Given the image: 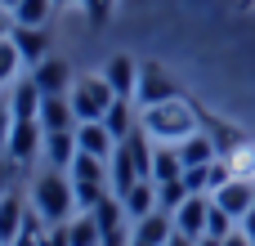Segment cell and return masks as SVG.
<instances>
[{
    "mask_svg": "<svg viewBox=\"0 0 255 246\" xmlns=\"http://www.w3.org/2000/svg\"><path fill=\"white\" fill-rule=\"evenodd\" d=\"M22 224H27V206H22V197L9 188L4 197H0V246H9L18 233H22Z\"/></svg>",
    "mask_w": 255,
    "mask_h": 246,
    "instance_id": "ac0fdd59",
    "label": "cell"
},
{
    "mask_svg": "<svg viewBox=\"0 0 255 246\" xmlns=\"http://www.w3.org/2000/svg\"><path fill=\"white\" fill-rule=\"evenodd\" d=\"M238 229H242V233L251 238V246H255V206L247 211V215H242V224H238Z\"/></svg>",
    "mask_w": 255,
    "mask_h": 246,
    "instance_id": "1f68e13d",
    "label": "cell"
},
{
    "mask_svg": "<svg viewBox=\"0 0 255 246\" xmlns=\"http://www.w3.org/2000/svg\"><path fill=\"white\" fill-rule=\"evenodd\" d=\"M130 246H148V242H130Z\"/></svg>",
    "mask_w": 255,
    "mask_h": 246,
    "instance_id": "74e56055",
    "label": "cell"
},
{
    "mask_svg": "<svg viewBox=\"0 0 255 246\" xmlns=\"http://www.w3.org/2000/svg\"><path fill=\"white\" fill-rule=\"evenodd\" d=\"M9 188H13V161H9V157H0V197H4Z\"/></svg>",
    "mask_w": 255,
    "mask_h": 246,
    "instance_id": "4dcf8cb0",
    "label": "cell"
},
{
    "mask_svg": "<svg viewBox=\"0 0 255 246\" xmlns=\"http://www.w3.org/2000/svg\"><path fill=\"white\" fill-rule=\"evenodd\" d=\"M197 246H224L220 238H197Z\"/></svg>",
    "mask_w": 255,
    "mask_h": 246,
    "instance_id": "e575fe53",
    "label": "cell"
},
{
    "mask_svg": "<svg viewBox=\"0 0 255 246\" xmlns=\"http://www.w3.org/2000/svg\"><path fill=\"white\" fill-rule=\"evenodd\" d=\"M211 197H215V206H224V211L242 224V215L255 206V179H238V175H233V179H229L224 188H215Z\"/></svg>",
    "mask_w": 255,
    "mask_h": 246,
    "instance_id": "8992f818",
    "label": "cell"
},
{
    "mask_svg": "<svg viewBox=\"0 0 255 246\" xmlns=\"http://www.w3.org/2000/svg\"><path fill=\"white\" fill-rule=\"evenodd\" d=\"M224 246H251V238H247V233H242V229H233V233H229V238H224Z\"/></svg>",
    "mask_w": 255,
    "mask_h": 246,
    "instance_id": "d6a6232c",
    "label": "cell"
},
{
    "mask_svg": "<svg viewBox=\"0 0 255 246\" xmlns=\"http://www.w3.org/2000/svg\"><path fill=\"white\" fill-rule=\"evenodd\" d=\"M233 229H238V220H233L224 206H215V197H211V215H206V233H202V238H220V242H224Z\"/></svg>",
    "mask_w": 255,
    "mask_h": 246,
    "instance_id": "484cf974",
    "label": "cell"
},
{
    "mask_svg": "<svg viewBox=\"0 0 255 246\" xmlns=\"http://www.w3.org/2000/svg\"><path fill=\"white\" fill-rule=\"evenodd\" d=\"M170 179H184L179 148L175 143H157V152H152V184H170Z\"/></svg>",
    "mask_w": 255,
    "mask_h": 246,
    "instance_id": "d6986e66",
    "label": "cell"
},
{
    "mask_svg": "<svg viewBox=\"0 0 255 246\" xmlns=\"http://www.w3.org/2000/svg\"><path fill=\"white\" fill-rule=\"evenodd\" d=\"M58 4H72V0H58Z\"/></svg>",
    "mask_w": 255,
    "mask_h": 246,
    "instance_id": "f35d334b",
    "label": "cell"
},
{
    "mask_svg": "<svg viewBox=\"0 0 255 246\" xmlns=\"http://www.w3.org/2000/svg\"><path fill=\"white\" fill-rule=\"evenodd\" d=\"M9 40L18 45V54H22V63H27V67H36V63H45V58H49V36H45V27L9 22Z\"/></svg>",
    "mask_w": 255,
    "mask_h": 246,
    "instance_id": "52a82bcc",
    "label": "cell"
},
{
    "mask_svg": "<svg viewBox=\"0 0 255 246\" xmlns=\"http://www.w3.org/2000/svg\"><path fill=\"white\" fill-rule=\"evenodd\" d=\"M206 215H211V197H206V193H193V197L175 211V229H179L184 238H202V233H206Z\"/></svg>",
    "mask_w": 255,
    "mask_h": 246,
    "instance_id": "7c38bea8",
    "label": "cell"
},
{
    "mask_svg": "<svg viewBox=\"0 0 255 246\" xmlns=\"http://www.w3.org/2000/svg\"><path fill=\"white\" fill-rule=\"evenodd\" d=\"M81 4H85V22L90 27H108L112 22V4L117 0H81Z\"/></svg>",
    "mask_w": 255,
    "mask_h": 246,
    "instance_id": "83f0119b",
    "label": "cell"
},
{
    "mask_svg": "<svg viewBox=\"0 0 255 246\" xmlns=\"http://www.w3.org/2000/svg\"><path fill=\"white\" fill-rule=\"evenodd\" d=\"M40 130H76V112L67 94H45L40 99Z\"/></svg>",
    "mask_w": 255,
    "mask_h": 246,
    "instance_id": "9a60e30c",
    "label": "cell"
},
{
    "mask_svg": "<svg viewBox=\"0 0 255 246\" xmlns=\"http://www.w3.org/2000/svg\"><path fill=\"white\" fill-rule=\"evenodd\" d=\"M72 188H76V215L81 211H94L108 197V184H72Z\"/></svg>",
    "mask_w": 255,
    "mask_h": 246,
    "instance_id": "4316f807",
    "label": "cell"
},
{
    "mask_svg": "<svg viewBox=\"0 0 255 246\" xmlns=\"http://www.w3.org/2000/svg\"><path fill=\"white\" fill-rule=\"evenodd\" d=\"M121 202H126V215L130 220H143V215L157 211V184L152 179H139L130 193H121Z\"/></svg>",
    "mask_w": 255,
    "mask_h": 246,
    "instance_id": "ffe728a7",
    "label": "cell"
},
{
    "mask_svg": "<svg viewBox=\"0 0 255 246\" xmlns=\"http://www.w3.org/2000/svg\"><path fill=\"white\" fill-rule=\"evenodd\" d=\"M31 81L40 85V94H67L76 76H72V67H67L63 58H54V54H49L45 63H36V67H31Z\"/></svg>",
    "mask_w": 255,
    "mask_h": 246,
    "instance_id": "9c48e42d",
    "label": "cell"
},
{
    "mask_svg": "<svg viewBox=\"0 0 255 246\" xmlns=\"http://www.w3.org/2000/svg\"><path fill=\"white\" fill-rule=\"evenodd\" d=\"M40 246H72V238H67V224H45Z\"/></svg>",
    "mask_w": 255,
    "mask_h": 246,
    "instance_id": "f1b7e54d",
    "label": "cell"
},
{
    "mask_svg": "<svg viewBox=\"0 0 255 246\" xmlns=\"http://www.w3.org/2000/svg\"><path fill=\"white\" fill-rule=\"evenodd\" d=\"M76 130H45V148H40V157L54 166V170H67L72 161H76Z\"/></svg>",
    "mask_w": 255,
    "mask_h": 246,
    "instance_id": "8fae6325",
    "label": "cell"
},
{
    "mask_svg": "<svg viewBox=\"0 0 255 246\" xmlns=\"http://www.w3.org/2000/svg\"><path fill=\"white\" fill-rule=\"evenodd\" d=\"M67 238H72V246H103L99 220H94L90 211H81V215H72V220H67Z\"/></svg>",
    "mask_w": 255,
    "mask_h": 246,
    "instance_id": "603a6c76",
    "label": "cell"
},
{
    "mask_svg": "<svg viewBox=\"0 0 255 246\" xmlns=\"http://www.w3.org/2000/svg\"><path fill=\"white\" fill-rule=\"evenodd\" d=\"M31 206H36V215H40V224H67L72 215H76V188H72V179H67V170H45V175H36V184H31Z\"/></svg>",
    "mask_w": 255,
    "mask_h": 246,
    "instance_id": "7a4b0ae2",
    "label": "cell"
},
{
    "mask_svg": "<svg viewBox=\"0 0 255 246\" xmlns=\"http://www.w3.org/2000/svg\"><path fill=\"white\" fill-rule=\"evenodd\" d=\"M193 193L184 188V179H170V184H157V211H166V215H175L184 202H188Z\"/></svg>",
    "mask_w": 255,
    "mask_h": 246,
    "instance_id": "cb8c5ba5",
    "label": "cell"
},
{
    "mask_svg": "<svg viewBox=\"0 0 255 246\" xmlns=\"http://www.w3.org/2000/svg\"><path fill=\"white\" fill-rule=\"evenodd\" d=\"M76 148L90 152V157H99V161H112L117 139H112V130H108L103 121H81V125H76Z\"/></svg>",
    "mask_w": 255,
    "mask_h": 246,
    "instance_id": "ba28073f",
    "label": "cell"
},
{
    "mask_svg": "<svg viewBox=\"0 0 255 246\" xmlns=\"http://www.w3.org/2000/svg\"><path fill=\"white\" fill-rule=\"evenodd\" d=\"M40 148H45V130H40V121H18V117H13V134H9L4 157H9L13 166H27L31 157H40Z\"/></svg>",
    "mask_w": 255,
    "mask_h": 246,
    "instance_id": "5b68a950",
    "label": "cell"
},
{
    "mask_svg": "<svg viewBox=\"0 0 255 246\" xmlns=\"http://www.w3.org/2000/svg\"><path fill=\"white\" fill-rule=\"evenodd\" d=\"M139 117H143V108H139L134 99H117V103L108 108L103 125H108V130H112V139L121 143V139H130V134L139 130Z\"/></svg>",
    "mask_w": 255,
    "mask_h": 246,
    "instance_id": "4fadbf2b",
    "label": "cell"
},
{
    "mask_svg": "<svg viewBox=\"0 0 255 246\" xmlns=\"http://www.w3.org/2000/svg\"><path fill=\"white\" fill-rule=\"evenodd\" d=\"M67 179L72 184H103L108 179V161H99L90 152H76V161L67 166Z\"/></svg>",
    "mask_w": 255,
    "mask_h": 246,
    "instance_id": "7402d4cb",
    "label": "cell"
},
{
    "mask_svg": "<svg viewBox=\"0 0 255 246\" xmlns=\"http://www.w3.org/2000/svg\"><path fill=\"white\" fill-rule=\"evenodd\" d=\"M179 148V161H184V170H193V166H211L215 157H220V143L211 139V130H197V134H188L184 143H175Z\"/></svg>",
    "mask_w": 255,
    "mask_h": 246,
    "instance_id": "5bb4252c",
    "label": "cell"
},
{
    "mask_svg": "<svg viewBox=\"0 0 255 246\" xmlns=\"http://www.w3.org/2000/svg\"><path fill=\"white\" fill-rule=\"evenodd\" d=\"M13 4H18V0H0V9H4V13H9V9H13Z\"/></svg>",
    "mask_w": 255,
    "mask_h": 246,
    "instance_id": "8d00e7d4",
    "label": "cell"
},
{
    "mask_svg": "<svg viewBox=\"0 0 255 246\" xmlns=\"http://www.w3.org/2000/svg\"><path fill=\"white\" fill-rule=\"evenodd\" d=\"M67 99H72L76 125H81V121H103L108 108L117 103V94H112V85L103 81V72H99V76H76L72 90H67Z\"/></svg>",
    "mask_w": 255,
    "mask_h": 246,
    "instance_id": "3957f363",
    "label": "cell"
},
{
    "mask_svg": "<svg viewBox=\"0 0 255 246\" xmlns=\"http://www.w3.org/2000/svg\"><path fill=\"white\" fill-rule=\"evenodd\" d=\"M170 99H184L179 81H175L161 63H139V90H134V103H139V108H157V103H170Z\"/></svg>",
    "mask_w": 255,
    "mask_h": 246,
    "instance_id": "277c9868",
    "label": "cell"
},
{
    "mask_svg": "<svg viewBox=\"0 0 255 246\" xmlns=\"http://www.w3.org/2000/svg\"><path fill=\"white\" fill-rule=\"evenodd\" d=\"M166 246H197V238H184V233L175 229V238H170V242H166Z\"/></svg>",
    "mask_w": 255,
    "mask_h": 246,
    "instance_id": "836d02e7",
    "label": "cell"
},
{
    "mask_svg": "<svg viewBox=\"0 0 255 246\" xmlns=\"http://www.w3.org/2000/svg\"><path fill=\"white\" fill-rule=\"evenodd\" d=\"M139 125L152 134V143H184L188 134L202 130V108L188 103V99H170V103H157V108H143Z\"/></svg>",
    "mask_w": 255,
    "mask_h": 246,
    "instance_id": "6da1fadb",
    "label": "cell"
},
{
    "mask_svg": "<svg viewBox=\"0 0 255 246\" xmlns=\"http://www.w3.org/2000/svg\"><path fill=\"white\" fill-rule=\"evenodd\" d=\"M175 238V215L166 211H152L143 220H134V242H148V246H166Z\"/></svg>",
    "mask_w": 255,
    "mask_h": 246,
    "instance_id": "2e32d148",
    "label": "cell"
},
{
    "mask_svg": "<svg viewBox=\"0 0 255 246\" xmlns=\"http://www.w3.org/2000/svg\"><path fill=\"white\" fill-rule=\"evenodd\" d=\"M54 4H58V0H18V4L9 9V22H22V27H45V22H49V13H54Z\"/></svg>",
    "mask_w": 255,
    "mask_h": 246,
    "instance_id": "44dd1931",
    "label": "cell"
},
{
    "mask_svg": "<svg viewBox=\"0 0 255 246\" xmlns=\"http://www.w3.org/2000/svg\"><path fill=\"white\" fill-rule=\"evenodd\" d=\"M0 36H9V18H4V9H0Z\"/></svg>",
    "mask_w": 255,
    "mask_h": 246,
    "instance_id": "d590c367",
    "label": "cell"
},
{
    "mask_svg": "<svg viewBox=\"0 0 255 246\" xmlns=\"http://www.w3.org/2000/svg\"><path fill=\"white\" fill-rule=\"evenodd\" d=\"M22 67H27V63H22L18 45H13L9 36H0V85H13V76H18Z\"/></svg>",
    "mask_w": 255,
    "mask_h": 246,
    "instance_id": "d4e9b609",
    "label": "cell"
},
{
    "mask_svg": "<svg viewBox=\"0 0 255 246\" xmlns=\"http://www.w3.org/2000/svg\"><path fill=\"white\" fill-rule=\"evenodd\" d=\"M103 81L112 85L117 99H134V90H139V63L126 58V54H117V58L103 67Z\"/></svg>",
    "mask_w": 255,
    "mask_h": 246,
    "instance_id": "30bf717a",
    "label": "cell"
},
{
    "mask_svg": "<svg viewBox=\"0 0 255 246\" xmlns=\"http://www.w3.org/2000/svg\"><path fill=\"white\" fill-rule=\"evenodd\" d=\"M9 134H13V108L9 99H0V152L9 148Z\"/></svg>",
    "mask_w": 255,
    "mask_h": 246,
    "instance_id": "f546056e",
    "label": "cell"
},
{
    "mask_svg": "<svg viewBox=\"0 0 255 246\" xmlns=\"http://www.w3.org/2000/svg\"><path fill=\"white\" fill-rule=\"evenodd\" d=\"M40 85L27 76V81H13V94H9V108H13V117L18 121H40Z\"/></svg>",
    "mask_w": 255,
    "mask_h": 246,
    "instance_id": "e0dca14e",
    "label": "cell"
}]
</instances>
